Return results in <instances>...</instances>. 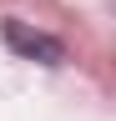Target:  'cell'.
<instances>
[{"instance_id":"obj_1","label":"cell","mask_w":116,"mask_h":121,"mask_svg":"<svg viewBox=\"0 0 116 121\" xmlns=\"http://www.w3.org/2000/svg\"><path fill=\"white\" fill-rule=\"evenodd\" d=\"M0 30H5V45L15 56H25V60H40V66H61V60H66V45L61 40L46 35V30H30L25 20H5Z\"/></svg>"}]
</instances>
